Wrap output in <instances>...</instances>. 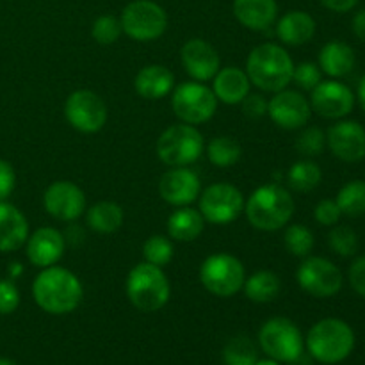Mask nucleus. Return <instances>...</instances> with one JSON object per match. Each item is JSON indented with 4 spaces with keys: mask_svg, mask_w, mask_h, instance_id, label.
Wrapping results in <instances>:
<instances>
[{
    "mask_svg": "<svg viewBox=\"0 0 365 365\" xmlns=\"http://www.w3.org/2000/svg\"><path fill=\"white\" fill-rule=\"evenodd\" d=\"M128 299L141 312H157L170 302L171 287L163 267L141 262L130 269L125 284Z\"/></svg>",
    "mask_w": 365,
    "mask_h": 365,
    "instance_id": "nucleus-5",
    "label": "nucleus"
},
{
    "mask_svg": "<svg viewBox=\"0 0 365 365\" xmlns=\"http://www.w3.org/2000/svg\"><path fill=\"white\" fill-rule=\"evenodd\" d=\"M120 24L128 38L148 43L166 32L168 14L153 0H134L121 11Z\"/></svg>",
    "mask_w": 365,
    "mask_h": 365,
    "instance_id": "nucleus-8",
    "label": "nucleus"
},
{
    "mask_svg": "<svg viewBox=\"0 0 365 365\" xmlns=\"http://www.w3.org/2000/svg\"><path fill=\"white\" fill-rule=\"evenodd\" d=\"M180 59L189 77H192V81L196 82H207L214 78L221 66L217 50L205 39L200 38L189 39L182 46Z\"/></svg>",
    "mask_w": 365,
    "mask_h": 365,
    "instance_id": "nucleus-19",
    "label": "nucleus"
},
{
    "mask_svg": "<svg viewBox=\"0 0 365 365\" xmlns=\"http://www.w3.org/2000/svg\"><path fill=\"white\" fill-rule=\"evenodd\" d=\"M341 216L342 212L335 200H321L316 209H314V217L323 227H334V225L339 223Z\"/></svg>",
    "mask_w": 365,
    "mask_h": 365,
    "instance_id": "nucleus-40",
    "label": "nucleus"
},
{
    "mask_svg": "<svg viewBox=\"0 0 365 365\" xmlns=\"http://www.w3.org/2000/svg\"><path fill=\"white\" fill-rule=\"evenodd\" d=\"M250 88H252V82H250L246 71L235 66H228L220 68V71L214 77L212 91L220 102L235 106L250 95Z\"/></svg>",
    "mask_w": 365,
    "mask_h": 365,
    "instance_id": "nucleus-23",
    "label": "nucleus"
},
{
    "mask_svg": "<svg viewBox=\"0 0 365 365\" xmlns=\"http://www.w3.org/2000/svg\"><path fill=\"white\" fill-rule=\"evenodd\" d=\"M125 214L118 203L114 202H98L88 210L86 214V221L91 230L98 232V234H113V232L120 230L123 225Z\"/></svg>",
    "mask_w": 365,
    "mask_h": 365,
    "instance_id": "nucleus-28",
    "label": "nucleus"
},
{
    "mask_svg": "<svg viewBox=\"0 0 365 365\" xmlns=\"http://www.w3.org/2000/svg\"><path fill=\"white\" fill-rule=\"evenodd\" d=\"M285 248L291 255L294 257H309L312 252L314 245H316V239L314 234L310 232V228H307L305 225H291V227L285 230L284 235Z\"/></svg>",
    "mask_w": 365,
    "mask_h": 365,
    "instance_id": "nucleus-34",
    "label": "nucleus"
},
{
    "mask_svg": "<svg viewBox=\"0 0 365 365\" xmlns=\"http://www.w3.org/2000/svg\"><path fill=\"white\" fill-rule=\"evenodd\" d=\"M296 280L307 294L314 298H331L342 289L341 269L324 257H309L299 264Z\"/></svg>",
    "mask_w": 365,
    "mask_h": 365,
    "instance_id": "nucleus-11",
    "label": "nucleus"
},
{
    "mask_svg": "<svg viewBox=\"0 0 365 365\" xmlns=\"http://www.w3.org/2000/svg\"><path fill=\"white\" fill-rule=\"evenodd\" d=\"M205 150L202 132L192 125H171L157 139V155L166 166L182 168L196 163Z\"/></svg>",
    "mask_w": 365,
    "mask_h": 365,
    "instance_id": "nucleus-6",
    "label": "nucleus"
},
{
    "mask_svg": "<svg viewBox=\"0 0 365 365\" xmlns=\"http://www.w3.org/2000/svg\"><path fill=\"white\" fill-rule=\"evenodd\" d=\"M43 205L52 217L59 221H75L86 210L84 191L68 180L53 182L43 195Z\"/></svg>",
    "mask_w": 365,
    "mask_h": 365,
    "instance_id": "nucleus-16",
    "label": "nucleus"
},
{
    "mask_svg": "<svg viewBox=\"0 0 365 365\" xmlns=\"http://www.w3.org/2000/svg\"><path fill=\"white\" fill-rule=\"evenodd\" d=\"M316 34V20L305 11H289L277 21V36L282 43L299 46Z\"/></svg>",
    "mask_w": 365,
    "mask_h": 365,
    "instance_id": "nucleus-25",
    "label": "nucleus"
},
{
    "mask_svg": "<svg viewBox=\"0 0 365 365\" xmlns=\"http://www.w3.org/2000/svg\"><path fill=\"white\" fill-rule=\"evenodd\" d=\"M321 68L314 63H302L294 66V73H292V81L299 86V88L312 91L317 84L321 82Z\"/></svg>",
    "mask_w": 365,
    "mask_h": 365,
    "instance_id": "nucleus-39",
    "label": "nucleus"
},
{
    "mask_svg": "<svg viewBox=\"0 0 365 365\" xmlns=\"http://www.w3.org/2000/svg\"><path fill=\"white\" fill-rule=\"evenodd\" d=\"M262 351L277 362L291 364L303 353V337L299 328L285 317L266 321L259 331Z\"/></svg>",
    "mask_w": 365,
    "mask_h": 365,
    "instance_id": "nucleus-9",
    "label": "nucleus"
},
{
    "mask_svg": "<svg viewBox=\"0 0 365 365\" xmlns=\"http://www.w3.org/2000/svg\"><path fill=\"white\" fill-rule=\"evenodd\" d=\"M245 266L230 253H214L200 266V282L210 294L217 298H232L245 285Z\"/></svg>",
    "mask_w": 365,
    "mask_h": 365,
    "instance_id": "nucleus-7",
    "label": "nucleus"
},
{
    "mask_svg": "<svg viewBox=\"0 0 365 365\" xmlns=\"http://www.w3.org/2000/svg\"><path fill=\"white\" fill-rule=\"evenodd\" d=\"M294 63L287 50L277 43L255 46L246 59V75L250 82L267 93H278L292 82Z\"/></svg>",
    "mask_w": 365,
    "mask_h": 365,
    "instance_id": "nucleus-2",
    "label": "nucleus"
},
{
    "mask_svg": "<svg viewBox=\"0 0 365 365\" xmlns=\"http://www.w3.org/2000/svg\"><path fill=\"white\" fill-rule=\"evenodd\" d=\"M29 223L20 209L0 202V252H16L27 242Z\"/></svg>",
    "mask_w": 365,
    "mask_h": 365,
    "instance_id": "nucleus-21",
    "label": "nucleus"
},
{
    "mask_svg": "<svg viewBox=\"0 0 365 365\" xmlns=\"http://www.w3.org/2000/svg\"><path fill=\"white\" fill-rule=\"evenodd\" d=\"M20 305V292L13 280H0V314H13Z\"/></svg>",
    "mask_w": 365,
    "mask_h": 365,
    "instance_id": "nucleus-41",
    "label": "nucleus"
},
{
    "mask_svg": "<svg viewBox=\"0 0 365 365\" xmlns=\"http://www.w3.org/2000/svg\"><path fill=\"white\" fill-rule=\"evenodd\" d=\"M257 360L255 344L245 335L230 339L223 349V362L227 365H255Z\"/></svg>",
    "mask_w": 365,
    "mask_h": 365,
    "instance_id": "nucleus-33",
    "label": "nucleus"
},
{
    "mask_svg": "<svg viewBox=\"0 0 365 365\" xmlns=\"http://www.w3.org/2000/svg\"><path fill=\"white\" fill-rule=\"evenodd\" d=\"M64 116L75 130L95 134L107 121V106L91 89H77L64 103Z\"/></svg>",
    "mask_w": 365,
    "mask_h": 365,
    "instance_id": "nucleus-12",
    "label": "nucleus"
},
{
    "mask_svg": "<svg viewBox=\"0 0 365 365\" xmlns=\"http://www.w3.org/2000/svg\"><path fill=\"white\" fill-rule=\"evenodd\" d=\"M319 2L321 6L334 11V13H348V11L355 9L359 0H319Z\"/></svg>",
    "mask_w": 365,
    "mask_h": 365,
    "instance_id": "nucleus-45",
    "label": "nucleus"
},
{
    "mask_svg": "<svg viewBox=\"0 0 365 365\" xmlns=\"http://www.w3.org/2000/svg\"><path fill=\"white\" fill-rule=\"evenodd\" d=\"M339 209L344 216L359 217L365 214V180H351L344 184L339 191L337 198Z\"/></svg>",
    "mask_w": 365,
    "mask_h": 365,
    "instance_id": "nucleus-32",
    "label": "nucleus"
},
{
    "mask_svg": "<svg viewBox=\"0 0 365 365\" xmlns=\"http://www.w3.org/2000/svg\"><path fill=\"white\" fill-rule=\"evenodd\" d=\"M291 365H312V356H309V355H305V353H302V355H299L298 359L292 360Z\"/></svg>",
    "mask_w": 365,
    "mask_h": 365,
    "instance_id": "nucleus-49",
    "label": "nucleus"
},
{
    "mask_svg": "<svg viewBox=\"0 0 365 365\" xmlns=\"http://www.w3.org/2000/svg\"><path fill=\"white\" fill-rule=\"evenodd\" d=\"M173 245L168 237L164 235H152L145 241L143 245V257L148 264H153V266H166V264L171 262L173 259Z\"/></svg>",
    "mask_w": 365,
    "mask_h": 365,
    "instance_id": "nucleus-36",
    "label": "nucleus"
},
{
    "mask_svg": "<svg viewBox=\"0 0 365 365\" xmlns=\"http://www.w3.org/2000/svg\"><path fill=\"white\" fill-rule=\"evenodd\" d=\"M255 365H280V362H277V360H273V359H269V360H257V364Z\"/></svg>",
    "mask_w": 365,
    "mask_h": 365,
    "instance_id": "nucleus-51",
    "label": "nucleus"
},
{
    "mask_svg": "<svg viewBox=\"0 0 365 365\" xmlns=\"http://www.w3.org/2000/svg\"><path fill=\"white\" fill-rule=\"evenodd\" d=\"M9 273L13 274V277L20 274L21 273V266H20V264H13V266H9Z\"/></svg>",
    "mask_w": 365,
    "mask_h": 365,
    "instance_id": "nucleus-50",
    "label": "nucleus"
},
{
    "mask_svg": "<svg viewBox=\"0 0 365 365\" xmlns=\"http://www.w3.org/2000/svg\"><path fill=\"white\" fill-rule=\"evenodd\" d=\"M245 292L248 299L255 303H269L278 298L280 294V278L273 273V271H257L255 274L245 280Z\"/></svg>",
    "mask_w": 365,
    "mask_h": 365,
    "instance_id": "nucleus-29",
    "label": "nucleus"
},
{
    "mask_svg": "<svg viewBox=\"0 0 365 365\" xmlns=\"http://www.w3.org/2000/svg\"><path fill=\"white\" fill-rule=\"evenodd\" d=\"M0 365H18V364L13 362V360H9V359H0Z\"/></svg>",
    "mask_w": 365,
    "mask_h": 365,
    "instance_id": "nucleus-52",
    "label": "nucleus"
},
{
    "mask_svg": "<svg viewBox=\"0 0 365 365\" xmlns=\"http://www.w3.org/2000/svg\"><path fill=\"white\" fill-rule=\"evenodd\" d=\"M356 64L355 50L342 41H328L319 52V68L331 78L346 77Z\"/></svg>",
    "mask_w": 365,
    "mask_h": 365,
    "instance_id": "nucleus-26",
    "label": "nucleus"
},
{
    "mask_svg": "<svg viewBox=\"0 0 365 365\" xmlns=\"http://www.w3.org/2000/svg\"><path fill=\"white\" fill-rule=\"evenodd\" d=\"M66 250L63 232L52 227H43L27 239V259L32 266L45 267L56 266Z\"/></svg>",
    "mask_w": 365,
    "mask_h": 365,
    "instance_id": "nucleus-20",
    "label": "nucleus"
},
{
    "mask_svg": "<svg viewBox=\"0 0 365 365\" xmlns=\"http://www.w3.org/2000/svg\"><path fill=\"white\" fill-rule=\"evenodd\" d=\"M348 280L353 291L365 299V255L355 259V262L349 266Z\"/></svg>",
    "mask_w": 365,
    "mask_h": 365,
    "instance_id": "nucleus-43",
    "label": "nucleus"
},
{
    "mask_svg": "<svg viewBox=\"0 0 365 365\" xmlns=\"http://www.w3.org/2000/svg\"><path fill=\"white\" fill-rule=\"evenodd\" d=\"M175 77L163 64H148L135 75L134 88L141 98L160 100L173 89Z\"/></svg>",
    "mask_w": 365,
    "mask_h": 365,
    "instance_id": "nucleus-24",
    "label": "nucleus"
},
{
    "mask_svg": "<svg viewBox=\"0 0 365 365\" xmlns=\"http://www.w3.org/2000/svg\"><path fill=\"white\" fill-rule=\"evenodd\" d=\"M198 175L189 168H171L160 177L159 192L160 198L175 207H187L200 196Z\"/></svg>",
    "mask_w": 365,
    "mask_h": 365,
    "instance_id": "nucleus-18",
    "label": "nucleus"
},
{
    "mask_svg": "<svg viewBox=\"0 0 365 365\" xmlns=\"http://www.w3.org/2000/svg\"><path fill=\"white\" fill-rule=\"evenodd\" d=\"M323 178V171H321L319 164L314 160H298L291 166L287 175L289 185L292 191L296 192H310L321 184Z\"/></svg>",
    "mask_w": 365,
    "mask_h": 365,
    "instance_id": "nucleus-30",
    "label": "nucleus"
},
{
    "mask_svg": "<svg viewBox=\"0 0 365 365\" xmlns=\"http://www.w3.org/2000/svg\"><path fill=\"white\" fill-rule=\"evenodd\" d=\"M242 148L230 135H217L207 145V157L217 168H230L239 163Z\"/></svg>",
    "mask_w": 365,
    "mask_h": 365,
    "instance_id": "nucleus-31",
    "label": "nucleus"
},
{
    "mask_svg": "<svg viewBox=\"0 0 365 365\" xmlns=\"http://www.w3.org/2000/svg\"><path fill=\"white\" fill-rule=\"evenodd\" d=\"M245 210V198L235 185L220 182L212 184L200 196V212L212 225H228Z\"/></svg>",
    "mask_w": 365,
    "mask_h": 365,
    "instance_id": "nucleus-13",
    "label": "nucleus"
},
{
    "mask_svg": "<svg viewBox=\"0 0 365 365\" xmlns=\"http://www.w3.org/2000/svg\"><path fill=\"white\" fill-rule=\"evenodd\" d=\"M205 220L202 212L191 207H180L168 220V234L178 242H191L202 235Z\"/></svg>",
    "mask_w": 365,
    "mask_h": 365,
    "instance_id": "nucleus-27",
    "label": "nucleus"
},
{
    "mask_svg": "<svg viewBox=\"0 0 365 365\" xmlns=\"http://www.w3.org/2000/svg\"><path fill=\"white\" fill-rule=\"evenodd\" d=\"M307 348L314 360L327 365L341 364L355 349V331L337 317L321 319L307 335Z\"/></svg>",
    "mask_w": 365,
    "mask_h": 365,
    "instance_id": "nucleus-4",
    "label": "nucleus"
},
{
    "mask_svg": "<svg viewBox=\"0 0 365 365\" xmlns=\"http://www.w3.org/2000/svg\"><path fill=\"white\" fill-rule=\"evenodd\" d=\"M267 114L274 125L285 130H298L309 123L312 116L310 102L298 91H282L274 93L273 98L267 102Z\"/></svg>",
    "mask_w": 365,
    "mask_h": 365,
    "instance_id": "nucleus-15",
    "label": "nucleus"
},
{
    "mask_svg": "<svg viewBox=\"0 0 365 365\" xmlns=\"http://www.w3.org/2000/svg\"><path fill=\"white\" fill-rule=\"evenodd\" d=\"M16 185V173L7 160L0 159V202L7 198L14 191Z\"/></svg>",
    "mask_w": 365,
    "mask_h": 365,
    "instance_id": "nucleus-44",
    "label": "nucleus"
},
{
    "mask_svg": "<svg viewBox=\"0 0 365 365\" xmlns=\"http://www.w3.org/2000/svg\"><path fill=\"white\" fill-rule=\"evenodd\" d=\"M310 107L321 118H327V120H342L355 107V95H353V91L348 86L335 81V78L321 81L312 89Z\"/></svg>",
    "mask_w": 365,
    "mask_h": 365,
    "instance_id": "nucleus-14",
    "label": "nucleus"
},
{
    "mask_svg": "<svg viewBox=\"0 0 365 365\" xmlns=\"http://www.w3.org/2000/svg\"><path fill=\"white\" fill-rule=\"evenodd\" d=\"M327 145L342 163L365 159V128L359 121L339 120L327 132Z\"/></svg>",
    "mask_w": 365,
    "mask_h": 365,
    "instance_id": "nucleus-17",
    "label": "nucleus"
},
{
    "mask_svg": "<svg viewBox=\"0 0 365 365\" xmlns=\"http://www.w3.org/2000/svg\"><path fill=\"white\" fill-rule=\"evenodd\" d=\"M356 98H359L360 107H362V109L365 110V75L362 78H360L359 89H356Z\"/></svg>",
    "mask_w": 365,
    "mask_h": 365,
    "instance_id": "nucleus-48",
    "label": "nucleus"
},
{
    "mask_svg": "<svg viewBox=\"0 0 365 365\" xmlns=\"http://www.w3.org/2000/svg\"><path fill=\"white\" fill-rule=\"evenodd\" d=\"M36 305L46 314H70L82 303L84 289L81 280L66 267L50 266L39 271L32 284Z\"/></svg>",
    "mask_w": 365,
    "mask_h": 365,
    "instance_id": "nucleus-1",
    "label": "nucleus"
},
{
    "mask_svg": "<svg viewBox=\"0 0 365 365\" xmlns=\"http://www.w3.org/2000/svg\"><path fill=\"white\" fill-rule=\"evenodd\" d=\"M171 107L182 123L200 125L216 114L217 98L210 88L202 82H184L178 86L171 98Z\"/></svg>",
    "mask_w": 365,
    "mask_h": 365,
    "instance_id": "nucleus-10",
    "label": "nucleus"
},
{
    "mask_svg": "<svg viewBox=\"0 0 365 365\" xmlns=\"http://www.w3.org/2000/svg\"><path fill=\"white\" fill-rule=\"evenodd\" d=\"M328 245L337 255L353 257L359 252V235L348 225H334L328 234Z\"/></svg>",
    "mask_w": 365,
    "mask_h": 365,
    "instance_id": "nucleus-35",
    "label": "nucleus"
},
{
    "mask_svg": "<svg viewBox=\"0 0 365 365\" xmlns=\"http://www.w3.org/2000/svg\"><path fill=\"white\" fill-rule=\"evenodd\" d=\"M245 212L253 228L277 232L291 221L294 214V198L280 184L260 185L245 203Z\"/></svg>",
    "mask_w": 365,
    "mask_h": 365,
    "instance_id": "nucleus-3",
    "label": "nucleus"
},
{
    "mask_svg": "<svg viewBox=\"0 0 365 365\" xmlns=\"http://www.w3.org/2000/svg\"><path fill=\"white\" fill-rule=\"evenodd\" d=\"M351 29L353 32H355L356 38L365 43V9L356 11L355 16H353L351 20Z\"/></svg>",
    "mask_w": 365,
    "mask_h": 365,
    "instance_id": "nucleus-47",
    "label": "nucleus"
},
{
    "mask_svg": "<svg viewBox=\"0 0 365 365\" xmlns=\"http://www.w3.org/2000/svg\"><path fill=\"white\" fill-rule=\"evenodd\" d=\"M327 146V135L319 127H309L296 139V150L305 157H317Z\"/></svg>",
    "mask_w": 365,
    "mask_h": 365,
    "instance_id": "nucleus-38",
    "label": "nucleus"
},
{
    "mask_svg": "<svg viewBox=\"0 0 365 365\" xmlns=\"http://www.w3.org/2000/svg\"><path fill=\"white\" fill-rule=\"evenodd\" d=\"M121 32H123V29H121L120 20L116 16L103 14V16H98L93 21L91 36L100 45H113L120 39Z\"/></svg>",
    "mask_w": 365,
    "mask_h": 365,
    "instance_id": "nucleus-37",
    "label": "nucleus"
},
{
    "mask_svg": "<svg viewBox=\"0 0 365 365\" xmlns=\"http://www.w3.org/2000/svg\"><path fill=\"white\" fill-rule=\"evenodd\" d=\"M64 241H66V245H71V246H78L84 242L86 239V234L84 230H82L78 225H70V227L64 230Z\"/></svg>",
    "mask_w": 365,
    "mask_h": 365,
    "instance_id": "nucleus-46",
    "label": "nucleus"
},
{
    "mask_svg": "<svg viewBox=\"0 0 365 365\" xmlns=\"http://www.w3.org/2000/svg\"><path fill=\"white\" fill-rule=\"evenodd\" d=\"M242 113L248 116L250 120H260L267 114V100L264 98L260 93H250L245 100H242Z\"/></svg>",
    "mask_w": 365,
    "mask_h": 365,
    "instance_id": "nucleus-42",
    "label": "nucleus"
},
{
    "mask_svg": "<svg viewBox=\"0 0 365 365\" xmlns=\"http://www.w3.org/2000/svg\"><path fill=\"white\" fill-rule=\"evenodd\" d=\"M234 16L250 31H266L277 21V0H234Z\"/></svg>",
    "mask_w": 365,
    "mask_h": 365,
    "instance_id": "nucleus-22",
    "label": "nucleus"
}]
</instances>
